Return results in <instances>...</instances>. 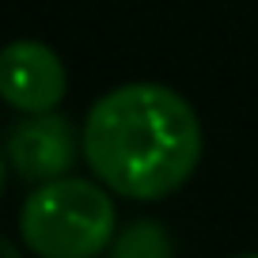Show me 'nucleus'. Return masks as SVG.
Returning <instances> with one entry per match:
<instances>
[{
	"mask_svg": "<svg viewBox=\"0 0 258 258\" xmlns=\"http://www.w3.org/2000/svg\"><path fill=\"white\" fill-rule=\"evenodd\" d=\"M84 156L95 178L129 202H160L202 163V121L175 88L133 80L106 91L84 121Z\"/></svg>",
	"mask_w": 258,
	"mask_h": 258,
	"instance_id": "f257e3e1",
	"label": "nucleus"
},
{
	"mask_svg": "<svg viewBox=\"0 0 258 258\" xmlns=\"http://www.w3.org/2000/svg\"><path fill=\"white\" fill-rule=\"evenodd\" d=\"M19 235L38 258H99L118 235V213L88 178H49L19 209Z\"/></svg>",
	"mask_w": 258,
	"mask_h": 258,
	"instance_id": "f03ea898",
	"label": "nucleus"
},
{
	"mask_svg": "<svg viewBox=\"0 0 258 258\" xmlns=\"http://www.w3.org/2000/svg\"><path fill=\"white\" fill-rule=\"evenodd\" d=\"M64 64L38 38H16L0 49V99L23 114L57 110L64 99Z\"/></svg>",
	"mask_w": 258,
	"mask_h": 258,
	"instance_id": "7ed1b4c3",
	"label": "nucleus"
},
{
	"mask_svg": "<svg viewBox=\"0 0 258 258\" xmlns=\"http://www.w3.org/2000/svg\"><path fill=\"white\" fill-rule=\"evenodd\" d=\"M8 163L19 178H31V182H49V178L69 175L76 163V133L69 118L53 110L27 114L8 133Z\"/></svg>",
	"mask_w": 258,
	"mask_h": 258,
	"instance_id": "20e7f679",
	"label": "nucleus"
},
{
	"mask_svg": "<svg viewBox=\"0 0 258 258\" xmlns=\"http://www.w3.org/2000/svg\"><path fill=\"white\" fill-rule=\"evenodd\" d=\"M106 258H175V247L160 220H133L114 235Z\"/></svg>",
	"mask_w": 258,
	"mask_h": 258,
	"instance_id": "39448f33",
	"label": "nucleus"
},
{
	"mask_svg": "<svg viewBox=\"0 0 258 258\" xmlns=\"http://www.w3.org/2000/svg\"><path fill=\"white\" fill-rule=\"evenodd\" d=\"M0 258H23V254H19V247H16L12 239H4V235H0Z\"/></svg>",
	"mask_w": 258,
	"mask_h": 258,
	"instance_id": "423d86ee",
	"label": "nucleus"
},
{
	"mask_svg": "<svg viewBox=\"0 0 258 258\" xmlns=\"http://www.w3.org/2000/svg\"><path fill=\"white\" fill-rule=\"evenodd\" d=\"M4 182H8V167H4V156H0V198H4Z\"/></svg>",
	"mask_w": 258,
	"mask_h": 258,
	"instance_id": "0eeeda50",
	"label": "nucleus"
},
{
	"mask_svg": "<svg viewBox=\"0 0 258 258\" xmlns=\"http://www.w3.org/2000/svg\"><path fill=\"white\" fill-rule=\"evenodd\" d=\"M232 258H258V254H232Z\"/></svg>",
	"mask_w": 258,
	"mask_h": 258,
	"instance_id": "6e6552de",
	"label": "nucleus"
}]
</instances>
